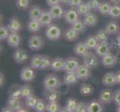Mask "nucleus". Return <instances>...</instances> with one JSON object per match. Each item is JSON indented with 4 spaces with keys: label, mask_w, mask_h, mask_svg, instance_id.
Listing matches in <instances>:
<instances>
[{
    "label": "nucleus",
    "mask_w": 120,
    "mask_h": 112,
    "mask_svg": "<svg viewBox=\"0 0 120 112\" xmlns=\"http://www.w3.org/2000/svg\"><path fill=\"white\" fill-rule=\"evenodd\" d=\"M45 89H58L61 84L59 78L55 74H50L45 76L43 80Z\"/></svg>",
    "instance_id": "obj_1"
},
{
    "label": "nucleus",
    "mask_w": 120,
    "mask_h": 112,
    "mask_svg": "<svg viewBox=\"0 0 120 112\" xmlns=\"http://www.w3.org/2000/svg\"><path fill=\"white\" fill-rule=\"evenodd\" d=\"M84 64L90 69H95L98 67L99 61L96 56V54L92 52H87L83 56Z\"/></svg>",
    "instance_id": "obj_2"
},
{
    "label": "nucleus",
    "mask_w": 120,
    "mask_h": 112,
    "mask_svg": "<svg viewBox=\"0 0 120 112\" xmlns=\"http://www.w3.org/2000/svg\"><path fill=\"white\" fill-rule=\"evenodd\" d=\"M61 35L60 28L55 24H50L47 26L45 29V35L49 40H58Z\"/></svg>",
    "instance_id": "obj_3"
},
{
    "label": "nucleus",
    "mask_w": 120,
    "mask_h": 112,
    "mask_svg": "<svg viewBox=\"0 0 120 112\" xmlns=\"http://www.w3.org/2000/svg\"><path fill=\"white\" fill-rule=\"evenodd\" d=\"M28 47L31 50L38 51L40 50L43 46V40L41 36L38 35H34L30 36L28 39Z\"/></svg>",
    "instance_id": "obj_4"
},
{
    "label": "nucleus",
    "mask_w": 120,
    "mask_h": 112,
    "mask_svg": "<svg viewBox=\"0 0 120 112\" xmlns=\"http://www.w3.org/2000/svg\"><path fill=\"white\" fill-rule=\"evenodd\" d=\"M113 92L110 89H104L98 96V101L103 105H108L113 102Z\"/></svg>",
    "instance_id": "obj_5"
},
{
    "label": "nucleus",
    "mask_w": 120,
    "mask_h": 112,
    "mask_svg": "<svg viewBox=\"0 0 120 112\" xmlns=\"http://www.w3.org/2000/svg\"><path fill=\"white\" fill-rule=\"evenodd\" d=\"M118 63L117 56L109 52L108 54L101 57V64L107 68H112Z\"/></svg>",
    "instance_id": "obj_6"
},
{
    "label": "nucleus",
    "mask_w": 120,
    "mask_h": 112,
    "mask_svg": "<svg viewBox=\"0 0 120 112\" xmlns=\"http://www.w3.org/2000/svg\"><path fill=\"white\" fill-rule=\"evenodd\" d=\"M90 68H89L87 66H86L84 64L79 65V67L76 70V75L78 78V79L81 81H86L91 76Z\"/></svg>",
    "instance_id": "obj_7"
},
{
    "label": "nucleus",
    "mask_w": 120,
    "mask_h": 112,
    "mask_svg": "<svg viewBox=\"0 0 120 112\" xmlns=\"http://www.w3.org/2000/svg\"><path fill=\"white\" fill-rule=\"evenodd\" d=\"M35 77L34 69L31 67H25L20 73V78L25 82H30Z\"/></svg>",
    "instance_id": "obj_8"
},
{
    "label": "nucleus",
    "mask_w": 120,
    "mask_h": 112,
    "mask_svg": "<svg viewBox=\"0 0 120 112\" xmlns=\"http://www.w3.org/2000/svg\"><path fill=\"white\" fill-rule=\"evenodd\" d=\"M43 95L48 102H58L60 97V91L57 89H45Z\"/></svg>",
    "instance_id": "obj_9"
},
{
    "label": "nucleus",
    "mask_w": 120,
    "mask_h": 112,
    "mask_svg": "<svg viewBox=\"0 0 120 112\" xmlns=\"http://www.w3.org/2000/svg\"><path fill=\"white\" fill-rule=\"evenodd\" d=\"M79 62L75 58H69L66 59L65 66L64 70L66 72H75L78 67H79Z\"/></svg>",
    "instance_id": "obj_10"
},
{
    "label": "nucleus",
    "mask_w": 120,
    "mask_h": 112,
    "mask_svg": "<svg viewBox=\"0 0 120 112\" xmlns=\"http://www.w3.org/2000/svg\"><path fill=\"white\" fill-rule=\"evenodd\" d=\"M95 52H96V55L99 57L104 56L110 52V45L107 41L98 43L97 46L95 49Z\"/></svg>",
    "instance_id": "obj_11"
},
{
    "label": "nucleus",
    "mask_w": 120,
    "mask_h": 112,
    "mask_svg": "<svg viewBox=\"0 0 120 112\" xmlns=\"http://www.w3.org/2000/svg\"><path fill=\"white\" fill-rule=\"evenodd\" d=\"M102 84L107 86V87H111L115 85H117L116 81V73L112 72H108L106 73L104 76L102 77Z\"/></svg>",
    "instance_id": "obj_12"
},
{
    "label": "nucleus",
    "mask_w": 120,
    "mask_h": 112,
    "mask_svg": "<svg viewBox=\"0 0 120 112\" xmlns=\"http://www.w3.org/2000/svg\"><path fill=\"white\" fill-rule=\"evenodd\" d=\"M13 58H14V61L17 64H22L26 61H27L28 55L27 52L25 50H23L22 49L18 48L14 51Z\"/></svg>",
    "instance_id": "obj_13"
},
{
    "label": "nucleus",
    "mask_w": 120,
    "mask_h": 112,
    "mask_svg": "<svg viewBox=\"0 0 120 112\" xmlns=\"http://www.w3.org/2000/svg\"><path fill=\"white\" fill-rule=\"evenodd\" d=\"M8 44L13 48H17L21 42V37L18 32H11L8 39Z\"/></svg>",
    "instance_id": "obj_14"
},
{
    "label": "nucleus",
    "mask_w": 120,
    "mask_h": 112,
    "mask_svg": "<svg viewBox=\"0 0 120 112\" xmlns=\"http://www.w3.org/2000/svg\"><path fill=\"white\" fill-rule=\"evenodd\" d=\"M7 106L12 110V111H19L21 108H22V102L19 100V98L9 97L7 102Z\"/></svg>",
    "instance_id": "obj_15"
},
{
    "label": "nucleus",
    "mask_w": 120,
    "mask_h": 112,
    "mask_svg": "<svg viewBox=\"0 0 120 112\" xmlns=\"http://www.w3.org/2000/svg\"><path fill=\"white\" fill-rule=\"evenodd\" d=\"M78 14L77 11L74 10V9H69L67 11L64 12V19L65 21L69 23V24H72L73 23H75L76 20L78 19Z\"/></svg>",
    "instance_id": "obj_16"
},
{
    "label": "nucleus",
    "mask_w": 120,
    "mask_h": 112,
    "mask_svg": "<svg viewBox=\"0 0 120 112\" xmlns=\"http://www.w3.org/2000/svg\"><path fill=\"white\" fill-rule=\"evenodd\" d=\"M105 111L104 105L99 101L93 100L88 103L87 112H102Z\"/></svg>",
    "instance_id": "obj_17"
},
{
    "label": "nucleus",
    "mask_w": 120,
    "mask_h": 112,
    "mask_svg": "<svg viewBox=\"0 0 120 112\" xmlns=\"http://www.w3.org/2000/svg\"><path fill=\"white\" fill-rule=\"evenodd\" d=\"M78 78L76 75L75 72H67L66 73L64 78V82L66 85H72L74 84H76L78 82Z\"/></svg>",
    "instance_id": "obj_18"
},
{
    "label": "nucleus",
    "mask_w": 120,
    "mask_h": 112,
    "mask_svg": "<svg viewBox=\"0 0 120 112\" xmlns=\"http://www.w3.org/2000/svg\"><path fill=\"white\" fill-rule=\"evenodd\" d=\"M65 61L66 60L60 58H56L52 60V65L51 69L55 72L64 70V66H65Z\"/></svg>",
    "instance_id": "obj_19"
},
{
    "label": "nucleus",
    "mask_w": 120,
    "mask_h": 112,
    "mask_svg": "<svg viewBox=\"0 0 120 112\" xmlns=\"http://www.w3.org/2000/svg\"><path fill=\"white\" fill-rule=\"evenodd\" d=\"M53 19H54L52 18V16L50 14V12H49V11H43L38 20L42 26H47L52 23Z\"/></svg>",
    "instance_id": "obj_20"
},
{
    "label": "nucleus",
    "mask_w": 120,
    "mask_h": 112,
    "mask_svg": "<svg viewBox=\"0 0 120 112\" xmlns=\"http://www.w3.org/2000/svg\"><path fill=\"white\" fill-rule=\"evenodd\" d=\"M49 12H50V14L54 19H60L64 14L63 8H62V7L59 5V4L58 5H55L54 6H52L50 8V9H49Z\"/></svg>",
    "instance_id": "obj_21"
},
{
    "label": "nucleus",
    "mask_w": 120,
    "mask_h": 112,
    "mask_svg": "<svg viewBox=\"0 0 120 112\" xmlns=\"http://www.w3.org/2000/svg\"><path fill=\"white\" fill-rule=\"evenodd\" d=\"M105 30L110 35H116L119 33L120 26L117 22L111 21L107 24V26L105 27Z\"/></svg>",
    "instance_id": "obj_22"
},
{
    "label": "nucleus",
    "mask_w": 120,
    "mask_h": 112,
    "mask_svg": "<svg viewBox=\"0 0 120 112\" xmlns=\"http://www.w3.org/2000/svg\"><path fill=\"white\" fill-rule=\"evenodd\" d=\"M8 28L11 32H18L22 29V25L17 18L13 17L10 19Z\"/></svg>",
    "instance_id": "obj_23"
},
{
    "label": "nucleus",
    "mask_w": 120,
    "mask_h": 112,
    "mask_svg": "<svg viewBox=\"0 0 120 112\" xmlns=\"http://www.w3.org/2000/svg\"><path fill=\"white\" fill-rule=\"evenodd\" d=\"M84 22L86 26H96L98 23V17L95 14L90 12L89 14L84 16Z\"/></svg>",
    "instance_id": "obj_24"
},
{
    "label": "nucleus",
    "mask_w": 120,
    "mask_h": 112,
    "mask_svg": "<svg viewBox=\"0 0 120 112\" xmlns=\"http://www.w3.org/2000/svg\"><path fill=\"white\" fill-rule=\"evenodd\" d=\"M87 52H88V48L86 46L85 43L84 42L78 43L75 46V47H74V52H75V55H77L83 57Z\"/></svg>",
    "instance_id": "obj_25"
},
{
    "label": "nucleus",
    "mask_w": 120,
    "mask_h": 112,
    "mask_svg": "<svg viewBox=\"0 0 120 112\" xmlns=\"http://www.w3.org/2000/svg\"><path fill=\"white\" fill-rule=\"evenodd\" d=\"M43 10L38 6L34 5L30 8L29 11V18L30 19H39L41 14L43 13Z\"/></svg>",
    "instance_id": "obj_26"
},
{
    "label": "nucleus",
    "mask_w": 120,
    "mask_h": 112,
    "mask_svg": "<svg viewBox=\"0 0 120 112\" xmlns=\"http://www.w3.org/2000/svg\"><path fill=\"white\" fill-rule=\"evenodd\" d=\"M41 24L40 23L38 19H30V21L28 22L27 28L28 31H30L31 33H34L38 31L40 28H41Z\"/></svg>",
    "instance_id": "obj_27"
},
{
    "label": "nucleus",
    "mask_w": 120,
    "mask_h": 112,
    "mask_svg": "<svg viewBox=\"0 0 120 112\" xmlns=\"http://www.w3.org/2000/svg\"><path fill=\"white\" fill-rule=\"evenodd\" d=\"M79 33L71 27L66 30L64 33V37L67 41H74L77 40Z\"/></svg>",
    "instance_id": "obj_28"
},
{
    "label": "nucleus",
    "mask_w": 120,
    "mask_h": 112,
    "mask_svg": "<svg viewBox=\"0 0 120 112\" xmlns=\"http://www.w3.org/2000/svg\"><path fill=\"white\" fill-rule=\"evenodd\" d=\"M93 87L90 84H86V83H84L81 85L80 88V93L81 95L84 97L90 96L93 93Z\"/></svg>",
    "instance_id": "obj_29"
},
{
    "label": "nucleus",
    "mask_w": 120,
    "mask_h": 112,
    "mask_svg": "<svg viewBox=\"0 0 120 112\" xmlns=\"http://www.w3.org/2000/svg\"><path fill=\"white\" fill-rule=\"evenodd\" d=\"M111 7H112V5H111L110 3L107 2H102L100 3L97 10L102 15H109Z\"/></svg>",
    "instance_id": "obj_30"
},
{
    "label": "nucleus",
    "mask_w": 120,
    "mask_h": 112,
    "mask_svg": "<svg viewBox=\"0 0 120 112\" xmlns=\"http://www.w3.org/2000/svg\"><path fill=\"white\" fill-rule=\"evenodd\" d=\"M78 105V102L73 98H69L66 103L65 108L67 112H75L76 108Z\"/></svg>",
    "instance_id": "obj_31"
},
{
    "label": "nucleus",
    "mask_w": 120,
    "mask_h": 112,
    "mask_svg": "<svg viewBox=\"0 0 120 112\" xmlns=\"http://www.w3.org/2000/svg\"><path fill=\"white\" fill-rule=\"evenodd\" d=\"M42 56L43 55H35L32 57L31 62H30V65L33 69H34V70H37V69L40 70V69Z\"/></svg>",
    "instance_id": "obj_32"
},
{
    "label": "nucleus",
    "mask_w": 120,
    "mask_h": 112,
    "mask_svg": "<svg viewBox=\"0 0 120 112\" xmlns=\"http://www.w3.org/2000/svg\"><path fill=\"white\" fill-rule=\"evenodd\" d=\"M108 35H109L108 33L106 31L105 29H100L96 32L95 37H96L98 42L101 43V42H105V41L108 40Z\"/></svg>",
    "instance_id": "obj_33"
},
{
    "label": "nucleus",
    "mask_w": 120,
    "mask_h": 112,
    "mask_svg": "<svg viewBox=\"0 0 120 112\" xmlns=\"http://www.w3.org/2000/svg\"><path fill=\"white\" fill-rule=\"evenodd\" d=\"M84 43L86 46H87L88 49H95L98 43V40L96 38V37L93 36V35L89 36L86 39Z\"/></svg>",
    "instance_id": "obj_34"
},
{
    "label": "nucleus",
    "mask_w": 120,
    "mask_h": 112,
    "mask_svg": "<svg viewBox=\"0 0 120 112\" xmlns=\"http://www.w3.org/2000/svg\"><path fill=\"white\" fill-rule=\"evenodd\" d=\"M72 25V28L73 29H75L76 31H78V33H81L83 32L86 28V25L84 23V21H82L81 19H78L75 23H73Z\"/></svg>",
    "instance_id": "obj_35"
},
{
    "label": "nucleus",
    "mask_w": 120,
    "mask_h": 112,
    "mask_svg": "<svg viewBox=\"0 0 120 112\" xmlns=\"http://www.w3.org/2000/svg\"><path fill=\"white\" fill-rule=\"evenodd\" d=\"M76 11H77L78 14H79V15H84V16H85V15H86L87 14L90 13L91 9L90 8L87 2H85V3L82 2L79 6L77 7V10Z\"/></svg>",
    "instance_id": "obj_36"
},
{
    "label": "nucleus",
    "mask_w": 120,
    "mask_h": 112,
    "mask_svg": "<svg viewBox=\"0 0 120 112\" xmlns=\"http://www.w3.org/2000/svg\"><path fill=\"white\" fill-rule=\"evenodd\" d=\"M38 99L34 95H31V96L26 98V105L28 108L34 109L37 103H38Z\"/></svg>",
    "instance_id": "obj_37"
},
{
    "label": "nucleus",
    "mask_w": 120,
    "mask_h": 112,
    "mask_svg": "<svg viewBox=\"0 0 120 112\" xmlns=\"http://www.w3.org/2000/svg\"><path fill=\"white\" fill-rule=\"evenodd\" d=\"M109 16L114 19L120 18V5L119 4H115V5H112L109 13Z\"/></svg>",
    "instance_id": "obj_38"
},
{
    "label": "nucleus",
    "mask_w": 120,
    "mask_h": 112,
    "mask_svg": "<svg viewBox=\"0 0 120 112\" xmlns=\"http://www.w3.org/2000/svg\"><path fill=\"white\" fill-rule=\"evenodd\" d=\"M52 60L47 55L42 56V61H41V65L40 70H48L51 68L52 65Z\"/></svg>",
    "instance_id": "obj_39"
},
{
    "label": "nucleus",
    "mask_w": 120,
    "mask_h": 112,
    "mask_svg": "<svg viewBox=\"0 0 120 112\" xmlns=\"http://www.w3.org/2000/svg\"><path fill=\"white\" fill-rule=\"evenodd\" d=\"M60 105L58 102H49L46 105L45 111L48 112H57L60 111Z\"/></svg>",
    "instance_id": "obj_40"
},
{
    "label": "nucleus",
    "mask_w": 120,
    "mask_h": 112,
    "mask_svg": "<svg viewBox=\"0 0 120 112\" xmlns=\"http://www.w3.org/2000/svg\"><path fill=\"white\" fill-rule=\"evenodd\" d=\"M33 95V90L31 86L26 85L21 87V97L23 98H27Z\"/></svg>",
    "instance_id": "obj_41"
},
{
    "label": "nucleus",
    "mask_w": 120,
    "mask_h": 112,
    "mask_svg": "<svg viewBox=\"0 0 120 112\" xmlns=\"http://www.w3.org/2000/svg\"><path fill=\"white\" fill-rule=\"evenodd\" d=\"M10 30L8 28L5 26H0V40H4L5 39H8V36L10 35Z\"/></svg>",
    "instance_id": "obj_42"
},
{
    "label": "nucleus",
    "mask_w": 120,
    "mask_h": 112,
    "mask_svg": "<svg viewBox=\"0 0 120 112\" xmlns=\"http://www.w3.org/2000/svg\"><path fill=\"white\" fill-rule=\"evenodd\" d=\"M45 108H46V105H45V102L42 99H38V101L34 108V110L38 112H43L45 111Z\"/></svg>",
    "instance_id": "obj_43"
},
{
    "label": "nucleus",
    "mask_w": 120,
    "mask_h": 112,
    "mask_svg": "<svg viewBox=\"0 0 120 112\" xmlns=\"http://www.w3.org/2000/svg\"><path fill=\"white\" fill-rule=\"evenodd\" d=\"M30 0H16V6L19 9L26 10L29 5Z\"/></svg>",
    "instance_id": "obj_44"
},
{
    "label": "nucleus",
    "mask_w": 120,
    "mask_h": 112,
    "mask_svg": "<svg viewBox=\"0 0 120 112\" xmlns=\"http://www.w3.org/2000/svg\"><path fill=\"white\" fill-rule=\"evenodd\" d=\"M87 110H88V104H86L84 102H78L75 112H87Z\"/></svg>",
    "instance_id": "obj_45"
},
{
    "label": "nucleus",
    "mask_w": 120,
    "mask_h": 112,
    "mask_svg": "<svg viewBox=\"0 0 120 112\" xmlns=\"http://www.w3.org/2000/svg\"><path fill=\"white\" fill-rule=\"evenodd\" d=\"M86 2L91 10H97L101 3L99 0H88Z\"/></svg>",
    "instance_id": "obj_46"
},
{
    "label": "nucleus",
    "mask_w": 120,
    "mask_h": 112,
    "mask_svg": "<svg viewBox=\"0 0 120 112\" xmlns=\"http://www.w3.org/2000/svg\"><path fill=\"white\" fill-rule=\"evenodd\" d=\"M11 97L14 98H19L21 97V88H18V87H15L14 89L11 91Z\"/></svg>",
    "instance_id": "obj_47"
},
{
    "label": "nucleus",
    "mask_w": 120,
    "mask_h": 112,
    "mask_svg": "<svg viewBox=\"0 0 120 112\" xmlns=\"http://www.w3.org/2000/svg\"><path fill=\"white\" fill-rule=\"evenodd\" d=\"M113 102L116 105H120V89L117 90L113 95Z\"/></svg>",
    "instance_id": "obj_48"
},
{
    "label": "nucleus",
    "mask_w": 120,
    "mask_h": 112,
    "mask_svg": "<svg viewBox=\"0 0 120 112\" xmlns=\"http://www.w3.org/2000/svg\"><path fill=\"white\" fill-rule=\"evenodd\" d=\"M60 2V0H46V3L49 6H54L55 5H58Z\"/></svg>",
    "instance_id": "obj_49"
},
{
    "label": "nucleus",
    "mask_w": 120,
    "mask_h": 112,
    "mask_svg": "<svg viewBox=\"0 0 120 112\" xmlns=\"http://www.w3.org/2000/svg\"><path fill=\"white\" fill-rule=\"evenodd\" d=\"M82 3L81 0H72L71 3H70V6H72L73 8H77Z\"/></svg>",
    "instance_id": "obj_50"
},
{
    "label": "nucleus",
    "mask_w": 120,
    "mask_h": 112,
    "mask_svg": "<svg viewBox=\"0 0 120 112\" xmlns=\"http://www.w3.org/2000/svg\"><path fill=\"white\" fill-rule=\"evenodd\" d=\"M116 81H117V84L120 85V70L117 71L116 73Z\"/></svg>",
    "instance_id": "obj_51"
},
{
    "label": "nucleus",
    "mask_w": 120,
    "mask_h": 112,
    "mask_svg": "<svg viewBox=\"0 0 120 112\" xmlns=\"http://www.w3.org/2000/svg\"><path fill=\"white\" fill-rule=\"evenodd\" d=\"M72 0H60V3L64 4V5H70Z\"/></svg>",
    "instance_id": "obj_52"
},
{
    "label": "nucleus",
    "mask_w": 120,
    "mask_h": 112,
    "mask_svg": "<svg viewBox=\"0 0 120 112\" xmlns=\"http://www.w3.org/2000/svg\"><path fill=\"white\" fill-rule=\"evenodd\" d=\"M116 41H117V44H118V46L119 48L120 49V31L117 35V37H116Z\"/></svg>",
    "instance_id": "obj_53"
},
{
    "label": "nucleus",
    "mask_w": 120,
    "mask_h": 112,
    "mask_svg": "<svg viewBox=\"0 0 120 112\" xmlns=\"http://www.w3.org/2000/svg\"><path fill=\"white\" fill-rule=\"evenodd\" d=\"M0 78H1V81H0V85H1V87L3 85V83H4V75L2 73H1V75H0Z\"/></svg>",
    "instance_id": "obj_54"
},
{
    "label": "nucleus",
    "mask_w": 120,
    "mask_h": 112,
    "mask_svg": "<svg viewBox=\"0 0 120 112\" xmlns=\"http://www.w3.org/2000/svg\"><path fill=\"white\" fill-rule=\"evenodd\" d=\"M110 2L111 3H113V5H115V4H119V3H120V0H110Z\"/></svg>",
    "instance_id": "obj_55"
},
{
    "label": "nucleus",
    "mask_w": 120,
    "mask_h": 112,
    "mask_svg": "<svg viewBox=\"0 0 120 112\" xmlns=\"http://www.w3.org/2000/svg\"><path fill=\"white\" fill-rule=\"evenodd\" d=\"M117 112H120V105H116V109Z\"/></svg>",
    "instance_id": "obj_56"
}]
</instances>
